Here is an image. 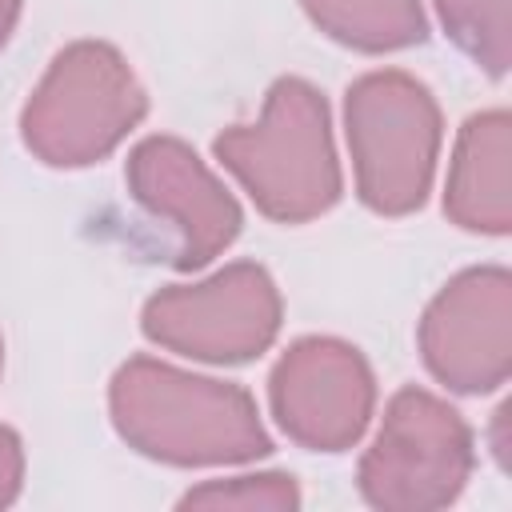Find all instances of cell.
I'll return each mask as SVG.
<instances>
[{
  "label": "cell",
  "mask_w": 512,
  "mask_h": 512,
  "mask_svg": "<svg viewBox=\"0 0 512 512\" xmlns=\"http://www.w3.org/2000/svg\"><path fill=\"white\" fill-rule=\"evenodd\" d=\"M108 412L128 448L172 468L248 464L272 452L256 400L228 380L128 356L108 384Z\"/></svg>",
  "instance_id": "obj_1"
},
{
  "label": "cell",
  "mask_w": 512,
  "mask_h": 512,
  "mask_svg": "<svg viewBox=\"0 0 512 512\" xmlns=\"http://www.w3.org/2000/svg\"><path fill=\"white\" fill-rule=\"evenodd\" d=\"M212 156L228 168L256 212L276 224H308L336 208L344 192L328 100L300 76H280L256 124H232L212 140Z\"/></svg>",
  "instance_id": "obj_2"
},
{
  "label": "cell",
  "mask_w": 512,
  "mask_h": 512,
  "mask_svg": "<svg viewBox=\"0 0 512 512\" xmlns=\"http://www.w3.org/2000/svg\"><path fill=\"white\" fill-rule=\"evenodd\" d=\"M148 116V92L108 40L60 48L20 112L24 148L48 168H88Z\"/></svg>",
  "instance_id": "obj_3"
},
{
  "label": "cell",
  "mask_w": 512,
  "mask_h": 512,
  "mask_svg": "<svg viewBox=\"0 0 512 512\" xmlns=\"http://www.w3.org/2000/svg\"><path fill=\"white\" fill-rule=\"evenodd\" d=\"M344 136L356 196L376 216L424 208L444 144V120L432 88L400 68H376L344 92Z\"/></svg>",
  "instance_id": "obj_4"
},
{
  "label": "cell",
  "mask_w": 512,
  "mask_h": 512,
  "mask_svg": "<svg viewBox=\"0 0 512 512\" xmlns=\"http://www.w3.org/2000/svg\"><path fill=\"white\" fill-rule=\"evenodd\" d=\"M472 468L468 420L444 396L404 384L384 404L380 428L356 464V488L380 512H432L464 492Z\"/></svg>",
  "instance_id": "obj_5"
},
{
  "label": "cell",
  "mask_w": 512,
  "mask_h": 512,
  "mask_svg": "<svg viewBox=\"0 0 512 512\" xmlns=\"http://www.w3.org/2000/svg\"><path fill=\"white\" fill-rule=\"evenodd\" d=\"M284 324L276 280L256 260H236L196 284H168L144 300L140 328L156 348L200 364H244L272 348Z\"/></svg>",
  "instance_id": "obj_6"
},
{
  "label": "cell",
  "mask_w": 512,
  "mask_h": 512,
  "mask_svg": "<svg viewBox=\"0 0 512 512\" xmlns=\"http://www.w3.org/2000/svg\"><path fill=\"white\" fill-rule=\"evenodd\" d=\"M424 368L460 396L496 392L512 376V276L504 264L456 272L416 328Z\"/></svg>",
  "instance_id": "obj_7"
},
{
  "label": "cell",
  "mask_w": 512,
  "mask_h": 512,
  "mask_svg": "<svg viewBox=\"0 0 512 512\" xmlns=\"http://www.w3.org/2000/svg\"><path fill=\"white\" fill-rule=\"evenodd\" d=\"M268 404L292 444L344 452L368 432L376 376L356 344L340 336H300L268 372Z\"/></svg>",
  "instance_id": "obj_8"
},
{
  "label": "cell",
  "mask_w": 512,
  "mask_h": 512,
  "mask_svg": "<svg viewBox=\"0 0 512 512\" xmlns=\"http://www.w3.org/2000/svg\"><path fill=\"white\" fill-rule=\"evenodd\" d=\"M124 180L148 216L176 228L180 248L172 264L184 272L216 260L244 228L236 196L180 136H144L128 152Z\"/></svg>",
  "instance_id": "obj_9"
},
{
  "label": "cell",
  "mask_w": 512,
  "mask_h": 512,
  "mask_svg": "<svg viewBox=\"0 0 512 512\" xmlns=\"http://www.w3.org/2000/svg\"><path fill=\"white\" fill-rule=\"evenodd\" d=\"M444 216L480 236L512 232V116L508 108H484L468 116L456 132Z\"/></svg>",
  "instance_id": "obj_10"
},
{
  "label": "cell",
  "mask_w": 512,
  "mask_h": 512,
  "mask_svg": "<svg viewBox=\"0 0 512 512\" xmlns=\"http://www.w3.org/2000/svg\"><path fill=\"white\" fill-rule=\"evenodd\" d=\"M308 20L352 52H400L428 40V16L420 0H300Z\"/></svg>",
  "instance_id": "obj_11"
},
{
  "label": "cell",
  "mask_w": 512,
  "mask_h": 512,
  "mask_svg": "<svg viewBox=\"0 0 512 512\" xmlns=\"http://www.w3.org/2000/svg\"><path fill=\"white\" fill-rule=\"evenodd\" d=\"M448 40L492 80L512 64V0H432Z\"/></svg>",
  "instance_id": "obj_12"
},
{
  "label": "cell",
  "mask_w": 512,
  "mask_h": 512,
  "mask_svg": "<svg viewBox=\"0 0 512 512\" xmlns=\"http://www.w3.org/2000/svg\"><path fill=\"white\" fill-rule=\"evenodd\" d=\"M180 508H300V488L288 472H256V476H228L204 480L180 496Z\"/></svg>",
  "instance_id": "obj_13"
},
{
  "label": "cell",
  "mask_w": 512,
  "mask_h": 512,
  "mask_svg": "<svg viewBox=\"0 0 512 512\" xmlns=\"http://www.w3.org/2000/svg\"><path fill=\"white\" fill-rule=\"evenodd\" d=\"M24 484V440L16 428L0 424V508H8L20 496Z\"/></svg>",
  "instance_id": "obj_14"
},
{
  "label": "cell",
  "mask_w": 512,
  "mask_h": 512,
  "mask_svg": "<svg viewBox=\"0 0 512 512\" xmlns=\"http://www.w3.org/2000/svg\"><path fill=\"white\" fill-rule=\"evenodd\" d=\"M20 8H24V0H0V48H4L8 36H12V28H16V20H20Z\"/></svg>",
  "instance_id": "obj_15"
},
{
  "label": "cell",
  "mask_w": 512,
  "mask_h": 512,
  "mask_svg": "<svg viewBox=\"0 0 512 512\" xmlns=\"http://www.w3.org/2000/svg\"><path fill=\"white\" fill-rule=\"evenodd\" d=\"M0 368H4V340H0Z\"/></svg>",
  "instance_id": "obj_16"
}]
</instances>
